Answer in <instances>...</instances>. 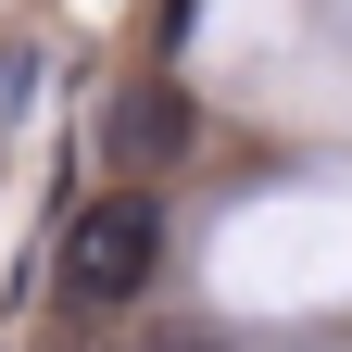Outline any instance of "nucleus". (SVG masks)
<instances>
[{
	"label": "nucleus",
	"mask_w": 352,
	"mask_h": 352,
	"mask_svg": "<svg viewBox=\"0 0 352 352\" xmlns=\"http://www.w3.org/2000/svg\"><path fill=\"white\" fill-rule=\"evenodd\" d=\"M164 277V201L126 176V189L101 201H76V227H63V302L76 315H113V302H139Z\"/></svg>",
	"instance_id": "nucleus-1"
},
{
	"label": "nucleus",
	"mask_w": 352,
	"mask_h": 352,
	"mask_svg": "<svg viewBox=\"0 0 352 352\" xmlns=\"http://www.w3.org/2000/svg\"><path fill=\"white\" fill-rule=\"evenodd\" d=\"M189 88H176V76H139V88H126V101H113V164H176V151H189Z\"/></svg>",
	"instance_id": "nucleus-2"
},
{
	"label": "nucleus",
	"mask_w": 352,
	"mask_h": 352,
	"mask_svg": "<svg viewBox=\"0 0 352 352\" xmlns=\"http://www.w3.org/2000/svg\"><path fill=\"white\" fill-rule=\"evenodd\" d=\"M25 76H38V51H0V126L25 113Z\"/></svg>",
	"instance_id": "nucleus-3"
}]
</instances>
